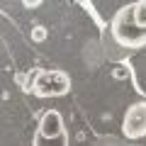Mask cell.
I'll use <instances>...</instances> for the list:
<instances>
[{
	"instance_id": "1",
	"label": "cell",
	"mask_w": 146,
	"mask_h": 146,
	"mask_svg": "<svg viewBox=\"0 0 146 146\" xmlns=\"http://www.w3.org/2000/svg\"><path fill=\"white\" fill-rule=\"evenodd\" d=\"M112 36H115L117 44H122L124 49L146 46V29L134 22V17H131V5H124V7L117 10L115 20H112Z\"/></svg>"
},
{
	"instance_id": "2",
	"label": "cell",
	"mask_w": 146,
	"mask_h": 146,
	"mask_svg": "<svg viewBox=\"0 0 146 146\" xmlns=\"http://www.w3.org/2000/svg\"><path fill=\"white\" fill-rule=\"evenodd\" d=\"M27 90L36 98H58L71 90V78L63 71H39Z\"/></svg>"
},
{
	"instance_id": "3",
	"label": "cell",
	"mask_w": 146,
	"mask_h": 146,
	"mask_svg": "<svg viewBox=\"0 0 146 146\" xmlns=\"http://www.w3.org/2000/svg\"><path fill=\"white\" fill-rule=\"evenodd\" d=\"M122 134L131 141L146 136V100L127 107L124 117H122Z\"/></svg>"
},
{
	"instance_id": "4",
	"label": "cell",
	"mask_w": 146,
	"mask_h": 146,
	"mask_svg": "<svg viewBox=\"0 0 146 146\" xmlns=\"http://www.w3.org/2000/svg\"><path fill=\"white\" fill-rule=\"evenodd\" d=\"M36 131L42 136H58L66 131V124H63V117L58 110H49V112H44L42 119H39V127H36Z\"/></svg>"
},
{
	"instance_id": "5",
	"label": "cell",
	"mask_w": 146,
	"mask_h": 146,
	"mask_svg": "<svg viewBox=\"0 0 146 146\" xmlns=\"http://www.w3.org/2000/svg\"><path fill=\"white\" fill-rule=\"evenodd\" d=\"M68 144H71L68 129L58 136H42L39 131H34V136H32V146H68Z\"/></svg>"
},
{
	"instance_id": "6",
	"label": "cell",
	"mask_w": 146,
	"mask_h": 146,
	"mask_svg": "<svg viewBox=\"0 0 146 146\" xmlns=\"http://www.w3.org/2000/svg\"><path fill=\"white\" fill-rule=\"evenodd\" d=\"M131 17L139 27L146 29V0H139V3H131Z\"/></svg>"
},
{
	"instance_id": "7",
	"label": "cell",
	"mask_w": 146,
	"mask_h": 146,
	"mask_svg": "<svg viewBox=\"0 0 146 146\" xmlns=\"http://www.w3.org/2000/svg\"><path fill=\"white\" fill-rule=\"evenodd\" d=\"M46 39V29L44 27H34L32 29V42H44Z\"/></svg>"
},
{
	"instance_id": "8",
	"label": "cell",
	"mask_w": 146,
	"mask_h": 146,
	"mask_svg": "<svg viewBox=\"0 0 146 146\" xmlns=\"http://www.w3.org/2000/svg\"><path fill=\"white\" fill-rule=\"evenodd\" d=\"M42 3H44V0H22V5H25V7H29V10H34V7H39Z\"/></svg>"
}]
</instances>
